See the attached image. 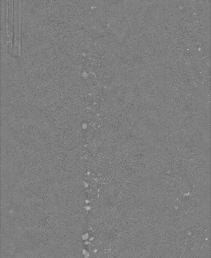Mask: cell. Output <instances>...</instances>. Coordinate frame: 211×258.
Masks as SVG:
<instances>
[{
    "instance_id": "2",
    "label": "cell",
    "mask_w": 211,
    "mask_h": 258,
    "mask_svg": "<svg viewBox=\"0 0 211 258\" xmlns=\"http://www.w3.org/2000/svg\"><path fill=\"white\" fill-rule=\"evenodd\" d=\"M13 1L7 2V17H6V30L7 34V41L9 48L11 51L13 45Z\"/></svg>"
},
{
    "instance_id": "1",
    "label": "cell",
    "mask_w": 211,
    "mask_h": 258,
    "mask_svg": "<svg viewBox=\"0 0 211 258\" xmlns=\"http://www.w3.org/2000/svg\"><path fill=\"white\" fill-rule=\"evenodd\" d=\"M14 31L13 37V48L11 51L13 54L19 56L20 55V4L16 6L15 10Z\"/></svg>"
}]
</instances>
